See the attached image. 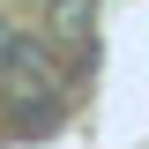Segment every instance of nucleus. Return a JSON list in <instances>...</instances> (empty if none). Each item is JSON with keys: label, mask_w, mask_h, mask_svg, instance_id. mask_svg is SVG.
Listing matches in <instances>:
<instances>
[{"label": "nucleus", "mask_w": 149, "mask_h": 149, "mask_svg": "<svg viewBox=\"0 0 149 149\" xmlns=\"http://www.w3.org/2000/svg\"><path fill=\"white\" fill-rule=\"evenodd\" d=\"M90 30H97V0H45V37L67 45V60H90Z\"/></svg>", "instance_id": "f257e3e1"}, {"label": "nucleus", "mask_w": 149, "mask_h": 149, "mask_svg": "<svg viewBox=\"0 0 149 149\" xmlns=\"http://www.w3.org/2000/svg\"><path fill=\"white\" fill-rule=\"evenodd\" d=\"M0 134H8V82H0Z\"/></svg>", "instance_id": "f03ea898"}, {"label": "nucleus", "mask_w": 149, "mask_h": 149, "mask_svg": "<svg viewBox=\"0 0 149 149\" xmlns=\"http://www.w3.org/2000/svg\"><path fill=\"white\" fill-rule=\"evenodd\" d=\"M0 45H8V22H0Z\"/></svg>", "instance_id": "7ed1b4c3"}]
</instances>
